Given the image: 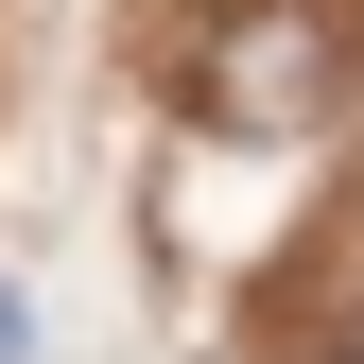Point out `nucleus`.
Returning a JSON list of instances; mask_svg holds the SVG:
<instances>
[{
	"label": "nucleus",
	"mask_w": 364,
	"mask_h": 364,
	"mask_svg": "<svg viewBox=\"0 0 364 364\" xmlns=\"http://www.w3.org/2000/svg\"><path fill=\"white\" fill-rule=\"evenodd\" d=\"M191 105L225 139H295V122H330V18H295V0H260V18H225V53Z\"/></svg>",
	"instance_id": "1"
},
{
	"label": "nucleus",
	"mask_w": 364,
	"mask_h": 364,
	"mask_svg": "<svg viewBox=\"0 0 364 364\" xmlns=\"http://www.w3.org/2000/svg\"><path fill=\"white\" fill-rule=\"evenodd\" d=\"M18 347H35V312H18V278H0V364H18Z\"/></svg>",
	"instance_id": "2"
}]
</instances>
